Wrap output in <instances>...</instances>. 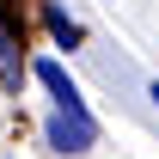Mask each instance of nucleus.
I'll return each mask as SVG.
<instances>
[{
  "label": "nucleus",
  "mask_w": 159,
  "mask_h": 159,
  "mask_svg": "<svg viewBox=\"0 0 159 159\" xmlns=\"http://www.w3.org/2000/svg\"><path fill=\"white\" fill-rule=\"evenodd\" d=\"M43 141L55 153H92L98 147V122L86 116V110H55V116L43 122Z\"/></svg>",
  "instance_id": "obj_1"
},
{
  "label": "nucleus",
  "mask_w": 159,
  "mask_h": 159,
  "mask_svg": "<svg viewBox=\"0 0 159 159\" xmlns=\"http://www.w3.org/2000/svg\"><path fill=\"white\" fill-rule=\"evenodd\" d=\"M43 25H49V37H55L61 49H80V37H86V31H80V25L67 19V12H61L55 0H43Z\"/></svg>",
  "instance_id": "obj_3"
},
{
  "label": "nucleus",
  "mask_w": 159,
  "mask_h": 159,
  "mask_svg": "<svg viewBox=\"0 0 159 159\" xmlns=\"http://www.w3.org/2000/svg\"><path fill=\"white\" fill-rule=\"evenodd\" d=\"M31 80H37L43 92L55 98V110H86V98H80V86L67 80V67H61L55 55H43V61H31Z\"/></svg>",
  "instance_id": "obj_2"
},
{
  "label": "nucleus",
  "mask_w": 159,
  "mask_h": 159,
  "mask_svg": "<svg viewBox=\"0 0 159 159\" xmlns=\"http://www.w3.org/2000/svg\"><path fill=\"white\" fill-rule=\"evenodd\" d=\"M6 12H12V0H0V19H6Z\"/></svg>",
  "instance_id": "obj_5"
},
{
  "label": "nucleus",
  "mask_w": 159,
  "mask_h": 159,
  "mask_svg": "<svg viewBox=\"0 0 159 159\" xmlns=\"http://www.w3.org/2000/svg\"><path fill=\"white\" fill-rule=\"evenodd\" d=\"M153 104H159V86H153Z\"/></svg>",
  "instance_id": "obj_6"
},
{
  "label": "nucleus",
  "mask_w": 159,
  "mask_h": 159,
  "mask_svg": "<svg viewBox=\"0 0 159 159\" xmlns=\"http://www.w3.org/2000/svg\"><path fill=\"white\" fill-rule=\"evenodd\" d=\"M0 80L19 92V80H25V61H19V43H12V25L0 19Z\"/></svg>",
  "instance_id": "obj_4"
}]
</instances>
